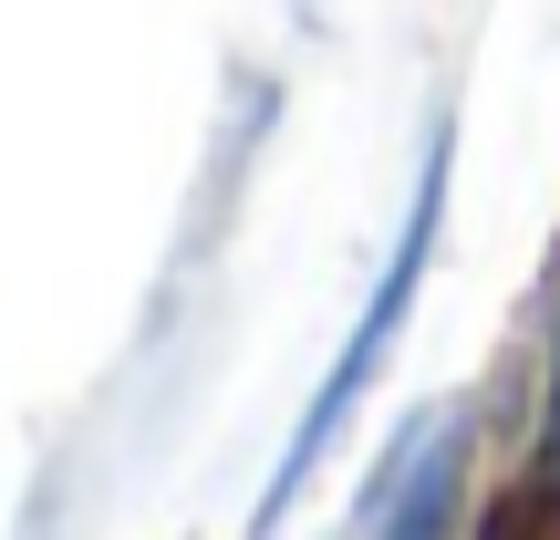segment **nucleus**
<instances>
[{
  "label": "nucleus",
  "instance_id": "obj_4",
  "mask_svg": "<svg viewBox=\"0 0 560 540\" xmlns=\"http://www.w3.org/2000/svg\"><path fill=\"white\" fill-rule=\"evenodd\" d=\"M540 468H560V333H550V405H540Z\"/></svg>",
  "mask_w": 560,
  "mask_h": 540
},
{
  "label": "nucleus",
  "instance_id": "obj_3",
  "mask_svg": "<svg viewBox=\"0 0 560 540\" xmlns=\"http://www.w3.org/2000/svg\"><path fill=\"white\" fill-rule=\"evenodd\" d=\"M478 540H560V468H529V479H509L499 499H488Z\"/></svg>",
  "mask_w": 560,
  "mask_h": 540
},
{
  "label": "nucleus",
  "instance_id": "obj_2",
  "mask_svg": "<svg viewBox=\"0 0 560 540\" xmlns=\"http://www.w3.org/2000/svg\"><path fill=\"white\" fill-rule=\"evenodd\" d=\"M457 489H467V416L436 405V416H416L395 437L384 479L363 489L353 540H446V530H457Z\"/></svg>",
  "mask_w": 560,
  "mask_h": 540
},
{
  "label": "nucleus",
  "instance_id": "obj_1",
  "mask_svg": "<svg viewBox=\"0 0 560 540\" xmlns=\"http://www.w3.org/2000/svg\"><path fill=\"white\" fill-rule=\"evenodd\" d=\"M446 177H457V136L436 125V136H425V166H416V198H405V229H395V250H384L374 291H363L353 333H342V354L322 364V384H312V405H301L291 447H280V468H270L260 509H249V540H280V520L301 509V489H312V479H322V458H332V437L353 426L363 384L384 375V354H395V333H405V312H416L425 271H436V229H446Z\"/></svg>",
  "mask_w": 560,
  "mask_h": 540
}]
</instances>
